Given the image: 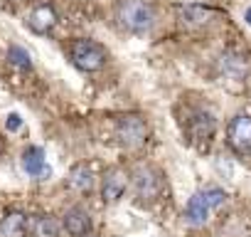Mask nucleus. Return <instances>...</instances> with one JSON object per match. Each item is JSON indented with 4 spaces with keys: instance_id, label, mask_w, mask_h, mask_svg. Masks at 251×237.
I'll list each match as a JSON object with an SVG mask.
<instances>
[{
    "instance_id": "f03ea898",
    "label": "nucleus",
    "mask_w": 251,
    "mask_h": 237,
    "mask_svg": "<svg viewBox=\"0 0 251 237\" xmlns=\"http://www.w3.org/2000/svg\"><path fill=\"white\" fill-rule=\"evenodd\" d=\"M226 200V193L222 188H204V190H197L190 200H187V207H185V220L190 225H204L209 212L217 210L219 205H224Z\"/></svg>"
},
{
    "instance_id": "20e7f679",
    "label": "nucleus",
    "mask_w": 251,
    "mask_h": 237,
    "mask_svg": "<svg viewBox=\"0 0 251 237\" xmlns=\"http://www.w3.org/2000/svg\"><path fill=\"white\" fill-rule=\"evenodd\" d=\"M116 139L123 148H141L148 139V124L146 118L138 114H128V116H121L118 124H116Z\"/></svg>"
},
{
    "instance_id": "423d86ee",
    "label": "nucleus",
    "mask_w": 251,
    "mask_h": 237,
    "mask_svg": "<svg viewBox=\"0 0 251 237\" xmlns=\"http://www.w3.org/2000/svg\"><path fill=\"white\" fill-rule=\"evenodd\" d=\"M163 193V176L160 171L146 166V168H138L136 171V195L141 203H153L158 200Z\"/></svg>"
},
{
    "instance_id": "6e6552de",
    "label": "nucleus",
    "mask_w": 251,
    "mask_h": 237,
    "mask_svg": "<svg viewBox=\"0 0 251 237\" xmlns=\"http://www.w3.org/2000/svg\"><path fill=\"white\" fill-rule=\"evenodd\" d=\"M128 188V173L123 168H111L106 171L103 180H101V198L103 203H118Z\"/></svg>"
},
{
    "instance_id": "ddd939ff",
    "label": "nucleus",
    "mask_w": 251,
    "mask_h": 237,
    "mask_svg": "<svg viewBox=\"0 0 251 237\" xmlns=\"http://www.w3.org/2000/svg\"><path fill=\"white\" fill-rule=\"evenodd\" d=\"M94 185V176H91V168L86 163H76L69 176H67V188L74 190V193H89Z\"/></svg>"
},
{
    "instance_id": "1a4fd4ad",
    "label": "nucleus",
    "mask_w": 251,
    "mask_h": 237,
    "mask_svg": "<svg viewBox=\"0 0 251 237\" xmlns=\"http://www.w3.org/2000/svg\"><path fill=\"white\" fill-rule=\"evenodd\" d=\"M214 129H217V124H214L212 114H204V111L192 114V118L187 121L190 139H192L197 146H207V144L212 141V136H214Z\"/></svg>"
},
{
    "instance_id": "0eeeda50",
    "label": "nucleus",
    "mask_w": 251,
    "mask_h": 237,
    "mask_svg": "<svg viewBox=\"0 0 251 237\" xmlns=\"http://www.w3.org/2000/svg\"><path fill=\"white\" fill-rule=\"evenodd\" d=\"M222 13L209 8V5H200V3H190V5H177V20L185 28H207L209 23H214Z\"/></svg>"
},
{
    "instance_id": "f8f14e48",
    "label": "nucleus",
    "mask_w": 251,
    "mask_h": 237,
    "mask_svg": "<svg viewBox=\"0 0 251 237\" xmlns=\"http://www.w3.org/2000/svg\"><path fill=\"white\" fill-rule=\"evenodd\" d=\"M57 25V10L52 5H37L30 15H27V28L35 35H47L52 28Z\"/></svg>"
},
{
    "instance_id": "9b49d317",
    "label": "nucleus",
    "mask_w": 251,
    "mask_h": 237,
    "mask_svg": "<svg viewBox=\"0 0 251 237\" xmlns=\"http://www.w3.org/2000/svg\"><path fill=\"white\" fill-rule=\"evenodd\" d=\"M64 230L72 235V237H89L91 235V217L84 207H69L64 212V220H62Z\"/></svg>"
},
{
    "instance_id": "f3484780",
    "label": "nucleus",
    "mask_w": 251,
    "mask_h": 237,
    "mask_svg": "<svg viewBox=\"0 0 251 237\" xmlns=\"http://www.w3.org/2000/svg\"><path fill=\"white\" fill-rule=\"evenodd\" d=\"M8 62H10L13 67L23 69V72H30V69H32V57H30V52L23 50V47H18V45H13V47L8 50Z\"/></svg>"
},
{
    "instance_id": "39448f33",
    "label": "nucleus",
    "mask_w": 251,
    "mask_h": 237,
    "mask_svg": "<svg viewBox=\"0 0 251 237\" xmlns=\"http://www.w3.org/2000/svg\"><path fill=\"white\" fill-rule=\"evenodd\" d=\"M226 144L239 156H249L251 153V116L249 114H236L229 121Z\"/></svg>"
},
{
    "instance_id": "a211bd4d",
    "label": "nucleus",
    "mask_w": 251,
    "mask_h": 237,
    "mask_svg": "<svg viewBox=\"0 0 251 237\" xmlns=\"http://www.w3.org/2000/svg\"><path fill=\"white\" fill-rule=\"evenodd\" d=\"M5 129H8V131H20V129H23V116H20V114H10V116L5 118Z\"/></svg>"
},
{
    "instance_id": "f257e3e1",
    "label": "nucleus",
    "mask_w": 251,
    "mask_h": 237,
    "mask_svg": "<svg viewBox=\"0 0 251 237\" xmlns=\"http://www.w3.org/2000/svg\"><path fill=\"white\" fill-rule=\"evenodd\" d=\"M116 20L126 32L146 35V32H151V28L155 23V13L143 0H121L116 5Z\"/></svg>"
},
{
    "instance_id": "2eb2a0df",
    "label": "nucleus",
    "mask_w": 251,
    "mask_h": 237,
    "mask_svg": "<svg viewBox=\"0 0 251 237\" xmlns=\"http://www.w3.org/2000/svg\"><path fill=\"white\" fill-rule=\"evenodd\" d=\"M219 69L226 74V77H234V79H241L246 72H249V62L244 55H236V52H224L219 57Z\"/></svg>"
},
{
    "instance_id": "6ab92c4d",
    "label": "nucleus",
    "mask_w": 251,
    "mask_h": 237,
    "mask_svg": "<svg viewBox=\"0 0 251 237\" xmlns=\"http://www.w3.org/2000/svg\"><path fill=\"white\" fill-rule=\"evenodd\" d=\"M244 20H246V23H249V25H251V8H249V10H246V15H244Z\"/></svg>"
},
{
    "instance_id": "9d476101",
    "label": "nucleus",
    "mask_w": 251,
    "mask_h": 237,
    "mask_svg": "<svg viewBox=\"0 0 251 237\" xmlns=\"http://www.w3.org/2000/svg\"><path fill=\"white\" fill-rule=\"evenodd\" d=\"M23 168L27 176L32 178H50V166H47V158H45V151L40 146H27L23 151Z\"/></svg>"
},
{
    "instance_id": "7ed1b4c3",
    "label": "nucleus",
    "mask_w": 251,
    "mask_h": 237,
    "mask_svg": "<svg viewBox=\"0 0 251 237\" xmlns=\"http://www.w3.org/2000/svg\"><path fill=\"white\" fill-rule=\"evenodd\" d=\"M72 64L81 72H99L106 64V50L94 40H74L69 47Z\"/></svg>"
},
{
    "instance_id": "dca6fc26",
    "label": "nucleus",
    "mask_w": 251,
    "mask_h": 237,
    "mask_svg": "<svg viewBox=\"0 0 251 237\" xmlns=\"http://www.w3.org/2000/svg\"><path fill=\"white\" fill-rule=\"evenodd\" d=\"M32 235L35 237H59V225L52 215H40L32 222Z\"/></svg>"
},
{
    "instance_id": "4468645a",
    "label": "nucleus",
    "mask_w": 251,
    "mask_h": 237,
    "mask_svg": "<svg viewBox=\"0 0 251 237\" xmlns=\"http://www.w3.org/2000/svg\"><path fill=\"white\" fill-rule=\"evenodd\" d=\"M25 232H27V215L20 210H13L0 220V235L3 237H25Z\"/></svg>"
}]
</instances>
